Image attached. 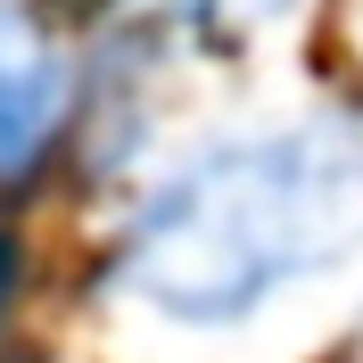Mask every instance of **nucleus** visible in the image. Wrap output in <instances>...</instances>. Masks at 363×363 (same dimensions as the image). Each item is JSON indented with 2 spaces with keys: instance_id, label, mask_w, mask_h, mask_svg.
Masks as SVG:
<instances>
[{
  "instance_id": "obj_1",
  "label": "nucleus",
  "mask_w": 363,
  "mask_h": 363,
  "mask_svg": "<svg viewBox=\"0 0 363 363\" xmlns=\"http://www.w3.org/2000/svg\"><path fill=\"white\" fill-rule=\"evenodd\" d=\"M355 231V149L339 133H248L165 174L124 231V289L182 330H231L314 281Z\"/></svg>"
},
{
  "instance_id": "obj_2",
  "label": "nucleus",
  "mask_w": 363,
  "mask_h": 363,
  "mask_svg": "<svg viewBox=\"0 0 363 363\" xmlns=\"http://www.w3.org/2000/svg\"><path fill=\"white\" fill-rule=\"evenodd\" d=\"M67 99H74L67 50L25 9H0V182L50 149V133L67 124Z\"/></svg>"
},
{
  "instance_id": "obj_3",
  "label": "nucleus",
  "mask_w": 363,
  "mask_h": 363,
  "mask_svg": "<svg viewBox=\"0 0 363 363\" xmlns=\"http://www.w3.org/2000/svg\"><path fill=\"white\" fill-rule=\"evenodd\" d=\"M0 281H9V240H0Z\"/></svg>"
},
{
  "instance_id": "obj_4",
  "label": "nucleus",
  "mask_w": 363,
  "mask_h": 363,
  "mask_svg": "<svg viewBox=\"0 0 363 363\" xmlns=\"http://www.w3.org/2000/svg\"><path fill=\"white\" fill-rule=\"evenodd\" d=\"M240 9H272V0H240Z\"/></svg>"
}]
</instances>
